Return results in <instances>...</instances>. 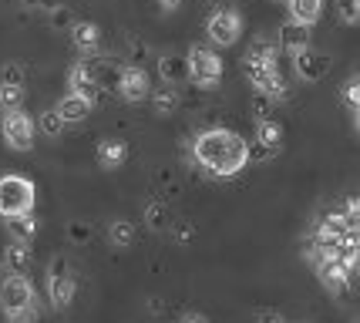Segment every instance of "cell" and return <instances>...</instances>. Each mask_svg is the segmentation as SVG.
Returning <instances> with one entry per match:
<instances>
[{
  "label": "cell",
  "instance_id": "cell-1",
  "mask_svg": "<svg viewBox=\"0 0 360 323\" xmlns=\"http://www.w3.org/2000/svg\"><path fill=\"white\" fill-rule=\"evenodd\" d=\"M195 162L216 179H229L250 165V141L239 139L233 128H209L192 145Z\"/></svg>",
  "mask_w": 360,
  "mask_h": 323
},
{
  "label": "cell",
  "instance_id": "cell-2",
  "mask_svg": "<svg viewBox=\"0 0 360 323\" xmlns=\"http://www.w3.org/2000/svg\"><path fill=\"white\" fill-rule=\"evenodd\" d=\"M34 202H37V189L27 175H0V215L11 219V215H24L34 213Z\"/></svg>",
  "mask_w": 360,
  "mask_h": 323
},
{
  "label": "cell",
  "instance_id": "cell-3",
  "mask_svg": "<svg viewBox=\"0 0 360 323\" xmlns=\"http://www.w3.org/2000/svg\"><path fill=\"white\" fill-rule=\"evenodd\" d=\"M188 77H192V84H199V88H216L222 81V58L212 51V47H192L188 51Z\"/></svg>",
  "mask_w": 360,
  "mask_h": 323
},
{
  "label": "cell",
  "instance_id": "cell-4",
  "mask_svg": "<svg viewBox=\"0 0 360 323\" xmlns=\"http://www.w3.org/2000/svg\"><path fill=\"white\" fill-rule=\"evenodd\" d=\"M27 307H34V283L24 273H7L0 279V313L11 317Z\"/></svg>",
  "mask_w": 360,
  "mask_h": 323
},
{
  "label": "cell",
  "instance_id": "cell-5",
  "mask_svg": "<svg viewBox=\"0 0 360 323\" xmlns=\"http://www.w3.org/2000/svg\"><path fill=\"white\" fill-rule=\"evenodd\" d=\"M0 132H4V141H7V148H14V152H31L34 148V118L27 111H4V118H0Z\"/></svg>",
  "mask_w": 360,
  "mask_h": 323
},
{
  "label": "cell",
  "instance_id": "cell-6",
  "mask_svg": "<svg viewBox=\"0 0 360 323\" xmlns=\"http://www.w3.org/2000/svg\"><path fill=\"white\" fill-rule=\"evenodd\" d=\"M75 296H78V283L68 273V262L54 260L51 262V273H47V300H51V307L68 310L75 303Z\"/></svg>",
  "mask_w": 360,
  "mask_h": 323
},
{
  "label": "cell",
  "instance_id": "cell-7",
  "mask_svg": "<svg viewBox=\"0 0 360 323\" xmlns=\"http://www.w3.org/2000/svg\"><path fill=\"white\" fill-rule=\"evenodd\" d=\"M205 34H209V41L219 47H233L239 41V34H243V17L236 14L233 7H219V11H212L209 20H205Z\"/></svg>",
  "mask_w": 360,
  "mask_h": 323
},
{
  "label": "cell",
  "instance_id": "cell-8",
  "mask_svg": "<svg viewBox=\"0 0 360 323\" xmlns=\"http://www.w3.org/2000/svg\"><path fill=\"white\" fill-rule=\"evenodd\" d=\"M246 75H250V81L256 84V91L269 94L273 101H283V98L290 94L286 77L280 75V64H252V61H246Z\"/></svg>",
  "mask_w": 360,
  "mask_h": 323
},
{
  "label": "cell",
  "instance_id": "cell-9",
  "mask_svg": "<svg viewBox=\"0 0 360 323\" xmlns=\"http://www.w3.org/2000/svg\"><path fill=\"white\" fill-rule=\"evenodd\" d=\"M118 94H122L125 101H131V105L145 101V98L152 94V84H148V75H145V68H139V64H128V68H122Z\"/></svg>",
  "mask_w": 360,
  "mask_h": 323
},
{
  "label": "cell",
  "instance_id": "cell-10",
  "mask_svg": "<svg viewBox=\"0 0 360 323\" xmlns=\"http://www.w3.org/2000/svg\"><path fill=\"white\" fill-rule=\"evenodd\" d=\"M293 68H297L300 81L314 84V81H320V77H327L330 58H323V54H320V51H314V47H303V51H297V54H293Z\"/></svg>",
  "mask_w": 360,
  "mask_h": 323
},
{
  "label": "cell",
  "instance_id": "cell-11",
  "mask_svg": "<svg viewBox=\"0 0 360 323\" xmlns=\"http://www.w3.org/2000/svg\"><path fill=\"white\" fill-rule=\"evenodd\" d=\"M316 270H320V279H323V286H330L333 293H344L350 286V270L354 266H347L340 256H327V260L316 262Z\"/></svg>",
  "mask_w": 360,
  "mask_h": 323
},
{
  "label": "cell",
  "instance_id": "cell-12",
  "mask_svg": "<svg viewBox=\"0 0 360 323\" xmlns=\"http://www.w3.org/2000/svg\"><path fill=\"white\" fill-rule=\"evenodd\" d=\"M58 111H61V118L68 125H81L94 111V98H88V94H78V91H68L61 101H58Z\"/></svg>",
  "mask_w": 360,
  "mask_h": 323
},
{
  "label": "cell",
  "instance_id": "cell-13",
  "mask_svg": "<svg viewBox=\"0 0 360 323\" xmlns=\"http://www.w3.org/2000/svg\"><path fill=\"white\" fill-rule=\"evenodd\" d=\"M68 88L78 94H88V98H98V75H94V64L78 61L71 71H68Z\"/></svg>",
  "mask_w": 360,
  "mask_h": 323
},
{
  "label": "cell",
  "instance_id": "cell-14",
  "mask_svg": "<svg viewBox=\"0 0 360 323\" xmlns=\"http://www.w3.org/2000/svg\"><path fill=\"white\" fill-rule=\"evenodd\" d=\"M128 162V145L122 139H105V141H98V165L101 169H122Z\"/></svg>",
  "mask_w": 360,
  "mask_h": 323
},
{
  "label": "cell",
  "instance_id": "cell-15",
  "mask_svg": "<svg viewBox=\"0 0 360 323\" xmlns=\"http://www.w3.org/2000/svg\"><path fill=\"white\" fill-rule=\"evenodd\" d=\"M71 44L78 47L81 54H94L98 44H101L98 24H94V20H75V27H71Z\"/></svg>",
  "mask_w": 360,
  "mask_h": 323
},
{
  "label": "cell",
  "instance_id": "cell-16",
  "mask_svg": "<svg viewBox=\"0 0 360 323\" xmlns=\"http://www.w3.org/2000/svg\"><path fill=\"white\" fill-rule=\"evenodd\" d=\"M280 47L290 51V54L310 47V27H307V24H297V20H286L280 27Z\"/></svg>",
  "mask_w": 360,
  "mask_h": 323
},
{
  "label": "cell",
  "instance_id": "cell-17",
  "mask_svg": "<svg viewBox=\"0 0 360 323\" xmlns=\"http://www.w3.org/2000/svg\"><path fill=\"white\" fill-rule=\"evenodd\" d=\"M286 7H290V20L307 24V27H314L323 14V0H286Z\"/></svg>",
  "mask_w": 360,
  "mask_h": 323
},
{
  "label": "cell",
  "instance_id": "cell-18",
  "mask_svg": "<svg viewBox=\"0 0 360 323\" xmlns=\"http://www.w3.org/2000/svg\"><path fill=\"white\" fill-rule=\"evenodd\" d=\"M4 266H7V273H24L31 266V243L11 239V246L4 249Z\"/></svg>",
  "mask_w": 360,
  "mask_h": 323
},
{
  "label": "cell",
  "instance_id": "cell-19",
  "mask_svg": "<svg viewBox=\"0 0 360 323\" xmlns=\"http://www.w3.org/2000/svg\"><path fill=\"white\" fill-rule=\"evenodd\" d=\"M158 75L165 84H179L188 77V61L179 54H165V58H158Z\"/></svg>",
  "mask_w": 360,
  "mask_h": 323
},
{
  "label": "cell",
  "instance_id": "cell-20",
  "mask_svg": "<svg viewBox=\"0 0 360 323\" xmlns=\"http://www.w3.org/2000/svg\"><path fill=\"white\" fill-rule=\"evenodd\" d=\"M7 232H11V239H20V243H31L34 236H37V219H34V213L11 215V219H7Z\"/></svg>",
  "mask_w": 360,
  "mask_h": 323
},
{
  "label": "cell",
  "instance_id": "cell-21",
  "mask_svg": "<svg viewBox=\"0 0 360 323\" xmlns=\"http://www.w3.org/2000/svg\"><path fill=\"white\" fill-rule=\"evenodd\" d=\"M148 98H152V105H155L158 115H172L175 108H179V101H182V98H179V88H175V84H165V81H162Z\"/></svg>",
  "mask_w": 360,
  "mask_h": 323
},
{
  "label": "cell",
  "instance_id": "cell-22",
  "mask_svg": "<svg viewBox=\"0 0 360 323\" xmlns=\"http://www.w3.org/2000/svg\"><path fill=\"white\" fill-rule=\"evenodd\" d=\"M256 141L280 148V145H283V125L273 122V118H266V122H256Z\"/></svg>",
  "mask_w": 360,
  "mask_h": 323
},
{
  "label": "cell",
  "instance_id": "cell-23",
  "mask_svg": "<svg viewBox=\"0 0 360 323\" xmlns=\"http://www.w3.org/2000/svg\"><path fill=\"white\" fill-rule=\"evenodd\" d=\"M108 239H111V246H131L135 243V226L128 219H115L108 226Z\"/></svg>",
  "mask_w": 360,
  "mask_h": 323
},
{
  "label": "cell",
  "instance_id": "cell-24",
  "mask_svg": "<svg viewBox=\"0 0 360 323\" xmlns=\"http://www.w3.org/2000/svg\"><path fill=\"white\" fill-rule=\"evenodd\" d=\"M276 54H280L276 44H269V41H252L246 61H252V64H276Z\"/></svg>",
  "mask_w": 360,
  "mask_h": 323
},
{
  "label": "cell",
  "instance_id": "cell-25",
  "mask_svg": "<svg viewBox=\"0 0 360 323\" xmlns=\"http://www.w3.org/2000/svg\"><path fill=\"white\" fill-rule=\"evenodd\" d=\"M0 105H4V111L24 108V84H0Z\"/></svg>",
  "mask_w": 360,
  "mask_h": 323
},
{
  "label": "cell",
  "instance_id": "cell-26",
  "mask_svg": "<svg viewBox=\"0 0 360 323\" xmlns=\"http://www.w3.org/2000/svg\"><path fill=\"white\" fill-rule=\"evenodd\" d=\"M64 118H61V111H58V108H51V111H44V115H41V132H44L47 139H58V135H61L64 132Z\"/></svg>",
  "mask_w": 360,
  "mask_h": 323
},
{
  "label": "cell",
  "instance_id": "cell-27",
  "mask_svg": "<svg viewBox=\"0 0 360 323\" xmlns=\"http://www.w3.org/2000/svg\"><path fill=\"white\" fill-rule=\"evenodd\" d=\"M145 219H148L152 229H169V209H165L162 202H152V205L145 209Z\"/></svg>",
  "mask_w": 360,
  "mask_h": 323
},
{
  "label": "cell",
  "instance_id": "cell-28",
  "mask_svg": "<svg viewBox=\"0 0 360 323\" xmlns=\"http://www.w3.org/2000/svg\"><path fill=\"white\" fill-rule=\"evenodd\" d=\"M68 239H71L75 246H84V243L91 239V226L81 222V219H71V222H68Z\"/></svg>",
  "mask_w": 360,
  "mask_h": 323
},
{
  "label": "cell",
  "instance_id": "cell-29",
  "mask_svg": "<svg viewBox=\"0 0 360 323\" xmlns=\"http://www.w3.org/2000/svg\"><path fill=\"white\" fill-rule=\"evenodd\" d=\"M252 115H256V122H266V118H273V98L263 91H256V98H252Z\"/></svg>",
  "mask_w": 360,
  "mask_h": 323
},
{
  "label": "cell",
  "instance_id": "cell-30",
  "mask_svg": "<svg viewBox=\"0 0 360 323\" xmlns=\"http://www.w3.org/2000/svg\"><path fill=\"white\" fill-rule=\"evenodd\" d=\"M337 14L347 24H360V0H337Z\"/></svg>",
  "mask_w": 360,
  "mask_h": 323
},
{
  "label": "cell",
  "instance_id": "cell-31",
  "mask_svg": "<svg viewBox=\"0 0 360 323\" xmlns=\"http://www.w3.org/2000/svg\"><path fill=\"white\" fill-rule=\"evenodd\" d=\"M0 84H24V68L20 64H4L0 68Z\"/></svg>",
  "mask_w": 360,
  "mask_h": 323
},
{
  "label": "cell",
  "instance_id": "cell-32",
  "mask_svg": "<svg viewBox=\"0 0 360 323\" xmlns=\"http://www.w3.org/2000/svg\"><path fill=\"white\" fill-rule=\"evenodd\" d=\"M276 152H280V148H273V145H263V141H256V139L250 141V162L252 158H256V162H269Z\"/></svg>",
  "mask_w": 360,
  "mask_h": 323
},
{
  "label": "cell",
  "instance_id": "cell-33",
  "mask_svg": "<svg viewBox=\"0 0 360 323\" xmlns=\"http://www.w3.org/2000/svg\"><path fill=\"white\" fill-rule=\"evenodd\" d=\"M51 24H54V27H64V31H71V27H75V17H71L68 7H58V11H51Z\"/></svg>",
  "mask_w": 360,
  "mask_h": 323
},
{
  "label": "cell",
  "instance_id": "cell-34",
  "mask_svg": "<svg viewBox=\"0 0 360 323\" xmlns=\"http://www.w3.org/2000/svg\"><path fill=\"white\" fill-rule=\"evenodd\" d=\"M344 101L354 108V111H360V77H357V81H347V84H344Z\"/></svg>",
  "mask_w": 360,
  "mask_h": 323
},
{
  "label": "cell",
  "instance_id": "cell-35",
  "mask_svg": "<svg viewBox=\"0 0 360 323\" xmlns=\"http://www.w3.org/2000/svg\"><path fill=\"white\" fill-rule=\"evenodd\" d=\"M37 320H41L37 303H34V307H27V310H20V313H11V317H7V323H37Z\"/></svg>",
  "mask_w": 360,
  "mask_h": 323
},
{
  "label": "cell",
  "instance_id": "cell-36",
  "mask_svg": "<svg viewBox=\"0 0 360 323\" xmlns=\"http://www.w3.org/2000/svg\"><path fill=\"white\" fill-rule=\"evenodd\" d=\"M179 323H209V317L199 313V310H188V313H182V320Z\"/></svg>",
  "mask_w": 360,
  "mask_h": 323
},
{
  "label": "cell",
  "instance_id": "cell-37",
  "mask_svg": "<svg viewBox=\"0 0 360 323\" xmlns=\"http://www.w3.org/2000/svg\"><path fill=\"white\" fill-rule=\"evenodd\" d=\"M259 323H286V320H283V313H276V310H263Z\"/></svg>",
  "mask_w": 360,
  "mask_h": 323
},
{
  "label": "cell",
  "instance_id": "cell-38",
  "mask_svg": "<svg viewBox=\"0 0 360 323\" xmlns=\"http://www.w3.org/2000/svg\"><path fill=\"white\" fill-rule=\"evenodd\" d=\"M37 7L51 14V11H58V7H64V0H37Z\"/></svg>",
  "mask_w": 360,
  "mask_h": 323
},
{
  "label": "cell",
  "instance_id": "cell-39",
  "mask_svg": "<svg viewBox=\"0 0 360 323\" xmlns=\"http://www.w3.org/2000/svg\"><path fill=\"white\" fill-rule=\"evenodd\" d=\"M344 213H347V215H357V213H360V196H354V199H347Z\"/></svg>",
  "mask_w": 360,
  "mask_h": 323
},
{
  "label": "cell",
  "instance_id": "cell-40",
  "mask_svg": "<svg viewBox=\"0 0 360 323\" xmlns=\"http://www.w3.org/2000/svg\"><path fill=\"white\" fill-rule=\"evenodd\" d=\"M175 236H179L182 243H186V239H192V226H186V222H182V226H175Z\"/></svg>",
  "mask_w": 360,
  "mask_h": 323
},
{
  "label": "cell",
  "instance_id": "cell-41",
  "mask_svg": "<svg viewBox=\"0 0 360 323\" xmlns=\"http://www.w3.org/2000/svg\"><path fill=\"white\" fill-rule=\"evenodd\" d=\"M162 4V11H179L182 7V0H158Z\"/></svg>",
  "mask_w": 360,
  "mask_h": 323
},
{
  "label": "cell",
  "instance_id": "cell-42",
  "mask_svg": "<svg viewBox=\"0 0 360 323\" xmlns=\"http://www.w3.org/2000/svg\"><path fill=\"white\" fill-rule=\"evenodd\" d=\"M20 4H24V7H37V0H20Z\"/></svg>",
  "mask_w": 360,
  "mask_h": 323
},
{
  "label": "cell",
  "instance_id": "cell-43",
  "mask_svg": "<svg viewBox=\"0 0 360 323\" xmlns=\"http://www.w3.org/2000/svg\"><path fill=\"white\" fill-rule=\"evenodd\" d=\"M4 273H7V266H4V260H0V279H4Z\"/></svg>",
  "mask_w": 360,
  "mask_h": 323
},
{
  "label": "cell",
  "instance_id": "cell-44",
  "mask_svg": "<svg viewBox=\"0 0 360 323\" xmlns=\"http://www.w3.org/2000/svg\"><path fill=\"white\" fill-rule=\"evenodd\" d=\"M354 125H357V132H360V111H357V118H354Z\"/></svg>",
  "mask_w": 360,
  "mask_h": 323
},
{
  "label": "cell",
  "instance_id": "cell-45",
  "mask_svg": "<svg viewBox=\"0 0 360 323\" xmlns=\"http://www.w3.org/2000/svg\"><path fill=\"white\" fill-rule=\"evenodd\" d=\"M0 118H4V105H0Z\"/></svg>",
  "mask_w": 360,
  "mask_h": 323
},
{
  "label": "cell",
  "instance_id": "cell-46",
  "mask_svg": "<svg viewBox=\"0 0 360 323\" xmlns=\"http://www.w3.org/2000/svg\"><path fill=\"white\" fill-rule=\"evenodd\" d=\"M354 323H360V320H354Z\"/></svg>",
  "mask_w": 360,
  "mask_h": 323
}]
</instances>
